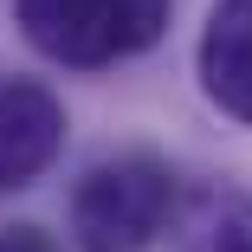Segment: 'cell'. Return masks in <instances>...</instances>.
<instances>
[{
	"label": "cell",
	"instance_id": "obj_3",
	"mask_svg": "<svg viewBox=\"0 0 252 252\" xmlns=\"http://www.w3.org/2000/svg\"><path fill=\"white\" fill-rule=\"evenodd\" d=\"M65 149V104L39 78L0 84V194L32 188Z\"/></svg>",
	"mask_w": 252,
	"mask_h": 252
},
{
	"label": "cell",
	"instance_id": "obj_1",
	"mask_svg": "<svg viewBox=\"0 0 252 252\" xmlns=\"http://www.w3.org/2000/svg\"><path fill=\"white\" fill-rule=\"evenodd\" d=\"M181 207L175 168L162 156H110L71 188V239L78 252H149Z\"/></svg>",
	"mask_w": 252,
	"mask_h": 252
},
{
	"label": "cell",
	"instance_id": "obj_6",
	"mask_svg": "<svg viewBox=\"0 0 252 252\" xmlns=\"http://www.w3.org/2000/svg\"><path fill=\"white\" fill-rule=\"evenodd\" d=\"M0 252H59V246L39 226H0Z\"/></svg>",
	"mask_w": 252,
	"mask_h": 252
},
{
	"label": "cell",
	"instance_id": "obj_4",
	"mask_svg": "<svg viewBox=\"0 0 252 252\" xmlns=\"http://www.w3.org/2000/svg\"><path fill=\"white\" fill-rule=\"evenodd\" d=\"M200 91L233 123H252V0H214L200 26Z\"/></svg>",
	"mask_w": 252,
	"mask_h": 252
},
{
	"label": "cell",
	"instance_id": "obj_2",
	"mask_svg": "<svg viewBox=\"0 0 252 252\" xmlns=\"http://www.w3.org/2000/svg\"><path fill=\"white\" fill-rule=\"evenodd\" d=\"M175 0H13V20L32 52L71 71H104L149 52L168 32Z\"/></svg>",
	"mask_w": 252,
	"mask_h": 252
},
{
	"label": "cell",
	"instance_id": "obj_5",
	"mask_svg": "<svg viewBox=\"0 0 252 252\" xmlns=\"http://www.w3.org/2000/svg\"><path fill=\"white\" fill-rule=\"evenodd\" d=\"M175 252H252V194L246 188H188L168 220Z\"/></svg>",
	"mask_w": 252,
	"mask_h": 252
}]
</instances>
